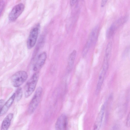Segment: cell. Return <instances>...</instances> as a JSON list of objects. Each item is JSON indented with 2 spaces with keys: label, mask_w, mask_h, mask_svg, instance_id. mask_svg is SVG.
<instances>
[{
  "label": "cell",
  "mask_w": 130,
  "mask_h": 130,
  "mask_svg": "<svg viewBox=\"0 0 130 130\" xmlns=\"http://www.w3.org/2000/svg\"><path fill=\"white\" fill-rule=\"evenodd\" d=\"M39 73H35L26 83L24 95L26 98L29 97L34 92L38 81Z\"/></svg>",
  "instance_id": "1"
},
{
  "label": "cell",
  "mask_w": 130,
  "mask_h": 130,
  "mask_svg": "<svg viewBox=\"0 0 130 130\" xmlns=\"http://www.w3.org/2000/svg\"><path fill=\"white\" fill-rule=\"evenodd\" d=\"M42 92V89L41 87L37 88L28 108L27 111L29 114L32 113L37 108L40 101Z\"/></svg>",
  "instance_id": "2"
},
{
  "label": "cell",
  "mask_w": 130,
  "mask_h": 130,
  "mask_svg": "<svg viewBox=\"0 0 130 130\" xmlns=\"http://www.w3.org/2000/svg\"><path fill=\"white\" fill-rule=\"evenodd\" d=\"M28 78L27 73L24 71L18 72L11 76V80L13 86L19 87Z\"/></svg>",
  "instance_id": "3"
},
{
  "label": "cell",
  "mask_w": 130,
  "mask_h": 130,
  "mask_svg": "<svg viewBox=\"0 0 130 130\" xmlns=\"http://www.w3.org/2000/svg\"><path fill=\"white\" fill-rule=\"evenodd\" d=\"M39 25H37L30 30L27 42V47L28 49L32 48L35 45L38 38Z\"/></svg>",
  "instance_id": "4"
},
{
  "label": "cell",
  "mask_w": 130,
  "mask_h": 130,
  "mask_svg": "<svg viewBox=\"0 0 130 130\" xmlns=\"http://www.w3.org/2000/svg\"><path fill=\"white\" fill-rule=\"evenodd\" d=\"M24 9V6L22 3H20L15 6L10 12L8 19L11 22L15 21L21 14Z\"/></svg>",
  "instance_id": "5"
},
{
  "label": "cell",
  "mask_w": 130,
  "mask_h": 130,
  "mask_svg": "<svg viewBox=\"0 0 130 130\" xmlns=\"http://www.w3.org/2000/svg\"><path fill=\"white\" fill-rule=\"evenodd\" d=\"M105 104L102 106L94 123L93 130H99L101 125L105 112Z\"/></svg>",
  "instance_id": "6"
},
{
  "label": "cell",
  "mask_w": 130,
  "mask_h": 130,
  "mask_svg": "<svg viewBox=\"0 0 130 130\" xmlns=\"http://www.w3.org/2000/svg\"><path fill=\"white\" fill-rule=\"evenodd\" d=\"M67 118L64 114L61 115L58 118L55 124L57 130H66L67 124Z\"/></svg>",
  "instance_id": "7"
},
{
  "label": "cell",
  "mask_w": 130,
  "mask_h": 130,
  "mask_svg": "<svg viewBox=\"0 0 130 130\" xmlns=\"http://www.w3.org/2000/svg\"><path fill=\"white\" fill-rule=\"evenodd\" d=\"M46 57V54L45 52H42L39 55L34 66L33 70L34 71H36L42 67L45 62Z\"/></svg>",
  "instance_id": "8"
},
{
  "label": "cell",
  "mask_w": 130,
  "mask_h": 130,
  "mask_svg": "<svg viewBox=\"0 0 130 130\" xmlns=\"http://www.w3.org/2000/svg\"><path fill=\"white\" fill-rule=\"evenodd\" d=\"M108 68V67L102 66V70L99 76L96 90L97 93L99 92L101 89Z\"/></svg>",
  "instance_id": "9"
},
{
  "label": "cell",
  "mask_w": 130,
  "mask_h": 130,
  "mask_svg": "<svg viewBox=\"0 0 130 130\" xmlns=\"http://www.w3.org/2000/svg\"><path fill=\"white\" fill-rule=\"evenodd\" d=\"M15 97V93H14L5 103L3 106L0 109V116H3L7 112L13 103Z\"/></svg>",
  "instance_id": "10"
},
{
  "label": "cell",
  "mask_w": 130,
  "mask_h": 130,
  "mask_svg": "<svg viewBox=\"0 0 130 130\" xmlns=\"http://www.w3.org/2000/svg\"><path fill=\"white\" fill-rule=\"evenodd\" d=\"M13 116V114L10 113H9L6 117L2 122L1 130H8Z\"/></svg>",
  "instance_id": "11"
},
{
  "label": "cell",
  "mask_w": 130,
  "mask_h": 130,
  "mask_svg": "<svg viewBox=\"0 0 130 130\" xmlns=\"http://www.w3.org/2000/svg\"><path fill=\"white\" fill-rule=\"evenodd\" d=\"M76 53V51L74 50L69 56L67 68L68 72H70L73 69Z\"/></svg>",
  "instance_id": "12"
},
{
  "label": "cell",
  "mask_w": 130,
  "mask_h": 130,
  "mask_svg": "<svg viewBox=\"0 0 130 130\" xmlns=\"http://www.w3.org/2000/svg\"><path fill=\"white\" fill-rule=\"evenodd\" d=\"M112 47V42H110L108 44L106 49L103 63L109 64V61L111 54Z\"/></svg>",
  "instance_id": "13"
},
{
  "label": "cell",
  "mask_w": 130,
  "mask_h": 130,
  "mask_svg": "<svg viewBox=\"0 0 130 130\" xmlns=\"http://www.w3.org/2000/svg\"><path fill=\"white\" fill-rule=\"evenodd\" d=\"M98 26H96L93 29L91 33L89 40L87 42L90 46L95 42L96 41L98 32Z\"/></svg>",
  "instance_id": "14"
},
{
  "label": "cell",
  "mask_w": 130,
  "mask_h": 130,
  "mask_svg": "<svg viewBox=\"0 0 130 130\" xmlns=\"http://www.w3.org/2000/svg\"><path fill=\"white\" fill-rule=\"evenodd\" d=\"M15 93V98L17 102H18L21 99L23 94L22 89L21 87H19L17 89Z\"/></svg>",
  "instance_id": "15"
},
{
  "label": "cell",
  "mask_w": 130,
  "mask_h": 130,
  "mask_svg": "<svg viewBox=\"0 0 130 130\" xmlns=\"http://www.w3.org/2000/svg\"><path fill=\"white\" fill-rule=\"evenodd\" d=\"M116 28L113 24H112L108 29L107 32V36L108 38H110L113 35Z\"/></svg>",
  "instance_id": "16"
},
{
  "label": "cell",
  "mask_w": 130,
  "mask_h": 130,
  "mask_svg": "<svg viewBox=\"0 0 130 130\" xmlns=\"http://www.w3.org/2000/svg\"><path fill=\"white\" fill-rule=\"evenodd\" d=\"M90 47L89 44L87 42L84 47L82 52V54L83 57H85L86 56Z\"/></svg>",
  "instance_id": "17"
},
{
  "label": "cell",
  "mask_w": 130,
  "mask_h": 130,
  "mask_svg": "<svg viewBox=\"0 0 130 130\" xmlns=\"http://www.w3.org/2000/svg\"><path fill=\"white\" fill-rule=\"evenodd\" d=\"M126 124L127 127H130V111L127 117Z\"/></svg>",
  "instance_id": "18"
},
{
  "label": "cell",
  "mask_w": 130,
  "mask_h": 130,
  "mask_svg": "<svg viewBox=\"0 0 130 130\" xmlns=\"http://www.w3.org/2000/svg\"><path fill=\"white\" fill-rule=\"evenodd\" d=\"M110 130H120V128L118 125H115L113 126Z\"/></svg>",
  "instance_id": "19"
},
{
  "label": "cell",
  "mask_w": 130,
  "mask_h": 130,
  "mask_svg": "<svg viewBox=\"0 0 130 130\" xmlns=\"http://www.w3.org/2000/svg\"><path fill=\"white\" fill-rule=\"evenodd\" d=\"M4 100L3 99H1L0 100V109L2 107L4 104Z\"/></svg>",
  "instance_id": "20"
},
{
  "label": "cell",
  "mask_w": 130,
  "mask_h": 130,
  "mask_svg": "<svg viewBox=\"0 0 130 130\" xmlns=\"http://www.w3.org/2000/svg\"><path fill=\"white\" fill-rule=\"evenodd\" d=\"M77 1L75 0H71L70 1V4L71 6H73L76 3Z\"/></svg>",
  "instance_id": "21"
},
{
  "label": "cell",
  "mask_w": 130,
  "mask_h": 130,
  "mask_svg": "<svg viewBox=\"0 0 130 130\" xmlns=\"http://www.w3.org/2000/svg\"><path fill=\"white\" fill-rule=\"evenodd\" d=\"M107 1L106 0H102L101 3V6L102 7H104Z\"/></svg>",
  "instance_id": "22"
}]
</instances>
